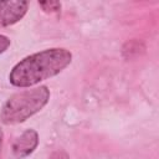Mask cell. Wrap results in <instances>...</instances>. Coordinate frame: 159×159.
I'll return each mask as SVG.
<instances>
[{"mask_svg":"<svg viewBox=\"0 0 159 159\" xmlns=\"http://www.w3.org/2000/svg\"><path fill=\"white\" fill-rule=\"evenodd\" d=\"M72 61V53L61 47L47 48L17 62L10 75V83L15 87H32L62 72Z\"/></svg>","mask_w":159,"mask_h":159,"instance_id":"obj_1","label":"cell"},{"mask_svg":"<svg viewBox=\"0 0 159 159\" xmlns=\"http://www.w3.org/2000/svg\"><path fill=\"white\" fill-rule=\"evenodd\" d=\"M50 99V89L39 86L12 94L2 106L0 119L4 124H19L40 112Z\"/></svg>","mask_w":159,"mask_h":159,"instance_id":"obj_2","label":"cell"},{"mask_svg":"<svg viewBox=\"0 0 159 159\" xmlns=\"http://www.w3.org/2000/svg\"><path fill=\"white\" fill-rule=\"evenodd\" d=\"M29 2L24 0L0 1V27L19 22L27 12Z\"/></svg>","mask_w":159,"mask_h":159,"instance_id":"obj_3","label":"cell"},{"mask_svg":"<svg viewBox=\"0 0 159 159\" xmlns=\"http://www.w3.org/2000/svg\"><path fill=\"white\" fill-rule=\"evenodd\" d=\"M39 145V134L35 129L25 130L12 143V154L16 159H24L29 157Z\"/></svg>","mask_w":159,"mask_h":159,"instance_id":"obj_4","label":"cell"},{"mask_svg":"<svg viewBox=\"0 0 159 159\" xmlns=\"http://www.w3.org/2000/svg\"><path fill=\"white\" fill-rule=\"evenodd\" d=\"M39 5H40V7H41L45 12H47V14L60 12V10H61V2H60V1H55V0L40 1Z\"/></svg>","mask_w":159,"mask_h":159,"instance_id":"obj_5","label":"cell"},{"mask_svg":"<svg viewBox=\"0 0 159 159\" xmlns=\"http://www.w3.org/2000/svg\"><path fill=\"white\" fill-rule=\"evenodd\" d=\"M10 43H11V41H10V39H9L7 36L0 35V55H1L2 52H5V51L9 48Z\"/></svg>","mask_w":159,"mask_h":159,"instance_id":"obj_6","label":"cell"},{"mask_svg":"<svg viewBox=\"0 0 159 159\" xmlns=\"http://www.w3.org/2000/svg\"><path fill=\"white\" fill-rule=\"evenodd\" d=\"M48 159H70V157H68V154H67L66 152H63V150H56V152H53V153L50 155Z\"/></svg>","mask_w":159,"mask_h":159,"instance_id":"obj_7","label":"cell"},{"mask_svg":"<svg viewBox=\"0 0 159 159\" xmlns=\"http://www.w3.org/2000/svg\"><path fill=\"white\" fill-rule=\"evenodd\" d=\"M2 138H4V133H2V129L0 128V150H1V145H2Z\"/></svg>","mask_w":159,"mask_h":159,"instance_id":"obj_8","label":"cell"}]
</instances>
